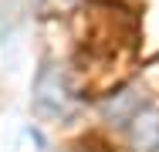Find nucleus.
Listing matches in <instances>:
<instances>
[{
  "mask_svg": "<svg viewBox=\"0 0 159 152\" xmlns=\"http://www.w3.org/2000/svg\"><path fill=\"white\" fill-rule=\"evenodd\" d=\"M129 139L135 152H156L159 149V108H139L129 122Z\"/></svg>",
  "mask_w": 159,
  "mask_h": 152,
  "instance_id": "nucleus-1",
  "label": "nucleus"
}]
</instances>
